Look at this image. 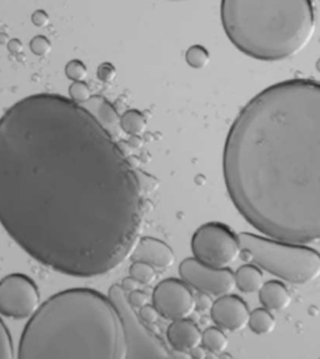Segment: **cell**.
Instances as JSON below:
<instances>
[{"mask_svg":"<svg viewBox=\"0 0 320 359\" xmlns=\"http://www.w3.org/2000/svg\"><path fill=\"white\" fill-rule=\"evenodd\" d=\"M41 306V294L34 280L20 273L0 280V314L6 318H30Z\"/></svg>","mask_w":320,"mask_h":359,"instance_id":"cell-8","label":"cell"},{"mask_svg":"<svg viewBox=\"0 0 320 359\" xmlns=\"http://www.w3.org/2000/svg\"><path fill=\"white\" fill-rule=\"evenodd\" d=\"M69 98L79 104L87 103L92 98L90 88L84 81H73L69 87Z\"/></svg>","mask_w":320,"mask_h":359,"instance_id":"cell-23","label":"cell"},{"mask_svg":"<svg viewBox=\"0 0 320 359\" xmlns=\"http://www.w3.org/2000/svg\"><path fill=\"white\" fill-rule=\"evenodd\" d=\"M192 357L193 358H205V348H200V346L194 348L192 351Z\"/></svg>","mask_w":320,"mask_h":359,"instance_id":"cell-31","label":"cell"},{"mask_svg":"<svg viewBox=\"0 0 320 359\" xmlns=\"http://www.w3.org/2000/svg\"><path fill=\"white\" fill-rule=\"evenodd\" d=\"M192 250L197 261L214 266L228 268L238 261L242 247L238 236L221 223H207L194 233Z\"/></svg>","mask_w":320,"mask_h":359,"instance_id":"cell-7","label":"cell"},{"mask_svg":"<svg viewBox=\"0 0 320 359\" xmlns=\"http://www.w3.org/2000/svg\"><path fill=\"white\" fill-rule=\"evenodd\" d=\"M153 304L164 318H189L195 311V297L184 280L169 278L155 287Z\"/></svg>","mask_w":320,"mask_h":359,"instance_id":"cell-10","label":"cell"},{"mask_svg":"<svg viewBox=\"0 0 320 359\" xmlns=\"http://www.w3.org/2000/svg\"><path fill=\"white\" fill-rule=\"evenodd\" d=\"M210 312L214 323L221 330L239 332L249 323V308L240 297L233 294L219 297Z\"/></svg>","mask_w":320,"mask_h":359,"instance_id":"cell-11","label":"cell"},{"mask_svg":"<svg viewBox=\"0 0 320 359\" xmlns=\"http://www.w3.org/2000/svg\"><path fill=\"white\" fill-rule=\"evenodd\" d=\"M143 218L133 165L87 107L34 94L0 118V224L35 261L78 278L111 272Z\"/></svg>","mask_w":320,"mask_h":359,"instance_id":"cell-1","label":"cell"},{"mask_svg":"<svg viewBox=\"0 0 320 359\" xmlns=\"http://www.w3.org/2000/svg\"><path fill=\"white\" fill-rule=\"evenodd\" d=\"M179 273L181 279L189 287L209 296H227L237 287L235 276L230 269L207 266L195 258H188L181 262Z\"/></svg>","mask_w":320,"mask_h":359,"instance_id":"cell-9","label":"cell"},{"mask_svg":"<svg viewBox=\"0 0 320 359\" xmlns=\"http://www.w3.org/2000/svg\"><path fill=\"white\" fill-rule=\"evenodd\" d=\"M30 50L38 57H46L52 50V43L44 35H36L29 44Z\"/></svg>","mask_w":320,"mask_h":359,"instance_id":"cell-25","label":"cell"},{"mask_svg":"<svg viewBox=\"0 0 320 359\" xmlns=\"http://www.w3.org/2000/svg\"><path fill=\"white\" fill-rule=\"evenodd\" d=\"M109 299L122 320L127 344V359H165L172 357L163 341L155 336L135 313L134 308L128 302L127 293L119 284L111 285Z\"/></svg>","mask_w":320,"mask_h":359,"instance_id":"cell-6","label":"cell"},{"mask_svg":"<svg viewBox=\"0 0 320 359\" xmlns=\"http://www.w3.org/2000/svg\"><path fill=\"white\" fill-rule=\"evenodd\" d=\"M120 287H122L123 290H124L125 293H130V292H133V290H138L139 283H138L133 277H128V278L123 279V283Z\"/></svg>","mask_w":320,"mask_h":359,"instance_id":"cell-30","label":"cell"},{"mask_svg":"<svg viewBox=\"0 0 320 359\" xmlns=\"http://www.w3.org/2000/svg\"><path fill=\"white\" fill-rule=\"evenodd\" d=\"M251 330L259 336H265L273 332L275 328V319L273 314L267 308H258L253 311L249 316V323Z\"/></svg>","mask_w":320,"mask_h":359,"instance_id":"cell-17","label":"cell"},{"mask_svg":"<svg viewBox=\"0 0 320 359\" xmlns=\"http://www.w3.org/2000/svg\"><path fill=\"white\" fill-rule=\"evenodd\" d=\"M133 262H144L154 268H170L174 264L175 255L168 244L160 239L146 237L139 239L130 253Z\"/></svg>","mask_w":320,"mask_h":359,"instance_id":"cell-12","label":"cell"},{"mask_svg":"<svg viewBox=\"0 0 320 359\" xmlns=\"http://www.w3.org/2000/svg\"><path fill=\"white\" fill-rule=\"evenodd\" d=\"M167 338L173 349L181 353L192 352L194 348L202 344V332L189 318L173 320L169 325Z\"/></svg>","mask_w":320,"mask_h":359,"instance_id":"cell-13","label":"cell"},{"mask_svg":"<svg viewBox=\"0 0 320 359\" xmlns=\"http://www.w3.org/2000/svg\"><path fill=\"white\" fill-rule=\"evenodd\" d=\"M224 180L239 213L265 237L320 242V83L264 89L228 133Z\"/></svg>","mask_w":320,"mask_h":359,"instance_id":"cell-2","label":"cell"},{"mask_svg":"<svg viewBox=\"0 0 320 359\" xmlns=\"http://www.w3.org/2000/svg\"><path fill=\"white\" fill-rule=\"evenodd\" d=\"M234 276L237 288L243 293H256L264 285V276L259 266L251 264L240 266Z\"/></svg>","mask_w":320,"mask_h":359,"instance_id":"cell-15","label":"cell"},{"mask_svg":"<svg viewBox=\"0 0 320 359\" xmlns=\"http://www.w3.org/2000/svg\"><path fill=\"white\" fill-rule=\"evenodd\" d=\"M238 238L242 252L278 278L305 284L320 277V255L305 244L288 243L251 233H240Z\"/></svg>","mask_w":320,"mask_h":359,"instance_id":"cell-5","label":"cell"},{"mask_svg":"<svg viewBox=\"0 0 320 359\" xmlns=\"http://www.w3.org/2000/svg\"><path fill=\"white\" fill-rule=\"evenodd\" d=\"M202 346L210 353H223L228 348V337L219 327H210L202 333Z\"/></svg>","mask_w":320,"mask_h":359,"instance_id":"cell-19","label":"cell"},{"mask_svg":"<svg viewBox=\"0 0 320 359\" xmlns=\"http://www.w3.org/2000/svg\"><path fill=\"white\" fill-rule=\"evenodd\" d=\"M129 273L139 284H151L157 278L155 268L144 262H133Z\"/></svg>","mask_w":320,"mask_h":359,"instance_id":"cell-20","label":"cell"},{"mask_svg":"<svg viewBox=\"0 0 320 359\" xmlns=\"http://www.w3.org/2000/svg\"><path fill=\"white\" fill-rule=\"evenodd\" d=\"M128 302L130 303V306L134 308H141L143 306H146V301H148V296H146L144 292L137 290H133L128 293Z\"/></svg>","mask_w":320,"mask_h":359,"instance_id":"cell-27","label":"cell"},{"mask_svg":"<svg viewBox=\"0 0 320 359\" xmlns=\"http://www.w3.org/2000/svg\"><path fill=\"white\" fill-rule=\"evenodd\" d=\"M214 302L211 301L209 294L207 293H200L198 298H195V309L205 312V311H211Z\"/></svg>","mask_w":320,"mask_h":359,"instance_id":"cell-29","label":"cell"},{"mask_svg":"<svg viewBox=\"0 0 320 359\" xmlns=\"http://www.w3.org/2000/svg\"><path fill=\"white\" fill-rule=\"evenodd\" d=\"M116 76V68L109 63H104L98 68V78L100 81L109 83L113 81Z\"/></svg>","mask_w":320,"mask_h":359,"instance_id":"cell-28","label":"cell"},{"mask_svg":"<svg viewBox=\"0 0 320 359\" xmlns=\"http://www.w3.org/2000/svg\"><path fill=\"white\" fill-rule=\"evenodd\" d=\"M186 60L193 69H202L209 62V53L202 46H193L186 50Z\"/></svg>","mask_w":320,"mask_h":359,"instance_id":"cell-21","label":"cell"},{"mask_svg":"<svg viewBox=\"0 0 320 359\" xmlns=\"http://www.w3.org/2000/svg\"><path fill=\"white\" fill-rule=\"evenodd\" d=\"M259 299L263 307L269 311H283L289 307L291 302V293L286 285L277 280L264 283L262 290H259Z\"/></svg>","mask_w":320,"mask_h":359,"instance_id":"cell-14","label":"cell"},{"mask_svg":"<svg viewBox=\"0 0 320 359\" xmlns=\"http://www.w3.org/2000/svg\"><path fill=\"white\" fill-rule=\"evenodd\" d=\"M65 76L71 81H84L87 76V67L78 59L70 60L65 65Z\"/></svg>","mask_w":320,"mask_h":359,"instance_id":"cell-24","label":"cell"},{"mask_svg":"<svg viewBox=\"0 0 320 359\" xmlns=\"http://www.w3.org/2000/svg\"><path fill=\"white\" fill-rule=\"evenodd\" d=\"M119 126L125 133L138 137L146 132V119L144 114L137 109H129L120 116Z\"/></svg>","mask_w":320,"mask_h":359,"instance_id":"cell-18","label":"cell"},{"mask_svg":"<svg viewBox=\"0 0 320 359\" xmlns=\"http://www.w3.org/2000/svg\"><path fill=\"white\" fill-rule=\"evenodd\" d=\"M159 312L157 308L154 307V304H146L143 307L139 308V317L146 325H154L157 323L159 319Z\"/></svg>","mask_w":320,"mask_h":359,"instance_id":"cell-26","label":"cell"},{"mask_svg":"<svg viewBox=\"0 0 320 359\" xmlns=\"http://www.w3.org/2000/svg\"><path fill=\"white\" fill-rule=\"evenodd\" d=\"M89 102L93 103V109L95 110V111H92V110L90 111L99 119L100 123L109 132H111V129H113V128L117 127L120 118L118 116L116 108L106 99L102 98V97H94V98L89 99Z\"/></svg>","mask_w":320,"mask_h":359,"instance_id":"cell-16","label":"cell"},{"mask_svg":"<svg viewBox=\"0 0 320 359\" xmlns=\"http://www.w3.org/2000/svg\"><path fill=\"white\" fill-rule=\"evenodd\" d=\"M13 358H15V355L12 336L6 323L0 318V359Z\"/></svg>","mask_w":320,"mask_h":359,"instance_id":"cell-22","label":"cell"},{"mask_svg":"<svg viewBox=\"0 0 320 359\" xmlns=\"http://www.w3.org/2000/svg\"><path fill=\"white\" fill-rule=\"evenodd\" d=\"M221 18L234 47L262 62L293 58L314 34L312 0H221Z\"/></svg>","mask_w":320,"mask_h":359,"instance_id":"cell-4","label":"cell"},{"mask_svg":"<svg viewBox=\"0 0 320 359\" xmlns=\"http://www.w3.org/2000/svg\"><path fill=\"white\" fill-rule=\"evenodd\" d=\"M18 358L127 359L122 320L109 297L90 288L59 292L24 327Z\"/></svg>","mask_w":320,"mask_h":359,"instance_id":"cell-3","label":"cell"},{"mask_svg":"<svg viewBox=\"0 0 320 359\" xmlns=\"http://www.w3.org/2000/svg\"><path fill=\"white\" fill-rule=\"evenodd\" d=\"M169 1H181V0H169Z\"/></svg>","mask_w":320,"mask_h":359,"instance_id":"cell-32","label":"cell"}]
</instances>
